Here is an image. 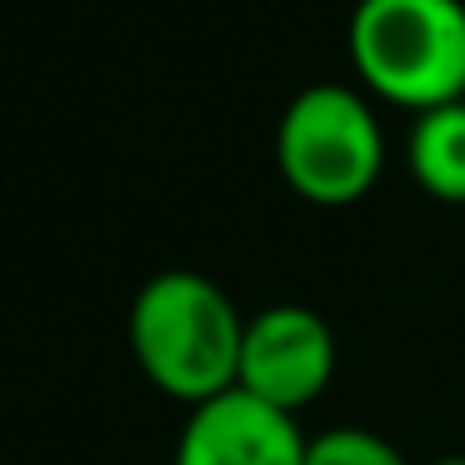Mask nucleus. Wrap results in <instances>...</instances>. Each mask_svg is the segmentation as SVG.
<instances>
[{"label":"nucleus","mask_w":465,"mask_h":465,"mask_svg":"<svg viewBox=\"0 0 465 465\" xmlns=\"http://www.w3.org/2000/svg\"><path fill=\"white\" fill-rule=\"evenodd\" d=\"M411 175L440 201H465V101L435 105L411 125Z\"/></svg>","instance_id":"obj_6"},{"label":"nucleus","mask_w":465,"mask_h":465,"mask_svg":"<svg viewBox=\"0 0 465 465\" xmlns=\"http://www.w3.org/2000/svg\"><path fill=\"white\" fill-rule=\"evenodd\" d=\"M305 435L295 415L251 391H225L191 405L175 440V465H305Z\"/></svg>","instance_id":"obj_5"},{"label":"nucleus","mask_w":465,"mask_h":465,"mask_svg":"<svg viewBox=\"0 0 465 465\" xmlns=\"http://www.w3.org/2000/svg\"><path fill=\"white\" fill-rule=\"evenodd\" d=\"M275 165L285 185L315 205H351L381 181V115L351 85H305L275 125Z\"/></svg>","instance_id":"obj_3"},{"label":"nucleus","mask_w":465,"mask_h":465,"mask_svg":"<svg viewBox=\"0 0 465 465\" xmlns=\"http://www.w3.org/2000/svg\"><path fill=\"white\" fill-rule=\"evenodd\" d=\"M245 321L201 271H161L131 301V351L155 391L185 405L215 401L241 381Z\"/></svg>","instance_id":"obj_1"},{"label":"nucleus","mask_w":465,"mask_h":465,"mask_svg":"<svg viewBox=\"0 0 465 465\" xmlns=\"http://www.w3.org/2000/svg\"><path fill=\"white\" fill-rule=\"evenodd\" d=\"M305 465H411V460L365 425H335V430L311 435Z\"/></svg>","instance_id":"obj_7"},{"label":"nucleus","mask_w":465,"mask_h":465,"mask_svg":"<svg viewBox=\"0 0 465 465\" xmlns=\"http://www.w3.org/2000/svg\"><path fill=\"white\" fill-rule=\"evenodd\" d=\"M430 465H465V455H435Z\"/></svg>","instance_id":"obj_8"},{"label":"nucleus","mask_w":465,"mask_h":465,"mask_svg":"<svg viewBox=\"0 0 465 465\" xmlns=\"http://www.w3.org/2000/svg\"><path fill=\"white\" fill-rule=\"evenodd\" d=\"M345 41L381 101L415 115L465 101V0H355Z\"/></svg>","instance_id":"obj_2"},{"label":"nucleus","mask_w":465,"mask_h":465,"mask_svg":"<svg viewBox=\"0 0 465 465\" xmlns=\"http://www.w3.org/2000/svg\"><path fill=\"white\" fill-rule=\"evenodd\" d=\"M335 375V331L311 305H265L245 321L241 341V391L295 415L331 385Z\"/></svg>","instance_id":"obj_4"}]
</instances>
